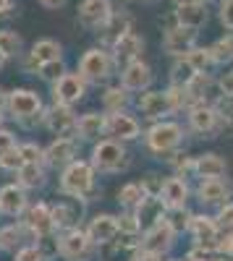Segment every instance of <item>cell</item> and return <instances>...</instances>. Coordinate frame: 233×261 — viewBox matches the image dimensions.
Returning <instances> with one entry per match:
<instances>
[{"label": "cell", "instance_id": "9a60e30c", "mask_svg": "<svg viewBox=\"0 0 233 261\" xmlns=\"http://www.w3.org/2000/svg\"><path fill=\"white\" fill-rule=\"evenodd\" d=\"M113 16V3L110 0H81L76 8L79 24L87 32H97L108 24V18Z\"/></svg>", "mask_w": 233, "mask_h": 261}, {"label": "cell", "instance_id": "2e32d148", "mask_svg": "<svg viewBox=\"0 0 233 261\" xmlns=\"http://www.w3.org/2000/svg\"><path fill=\"white\" fill-rule=\"evenodd\" d=\"M79 139L76 136H60L53 139L45 146V165L53 170H63L66 165H71L74 160H79Z\"/></svg>", "mask_w": 233, "mask_h": 261}, {"label": "cell", "instance_id": "7c38bea8", "mask_svg": "<svg viewBox=\"0 0 233 261\" xmlns=\"http://www.w3.org/2000/svg\"><path fill=\"white\" fill-rule=\"evenodd\" d=\"M87 81H84L81 76H79V71L76 73H71V71H66L55 84H50V89H53V102H60V105H79L84 97H87Z\"/></svg>", "mask_w": 233, "mask_h": 261}, {"label": "cell", "instance_id": "003e7915", "mask_svg": "<svg viewBox=\"0 0 233 261\" xmlns=\"http://www.w3.org/2000/svg\"><path fill=\"white\" fill-rule=\"evenodd\" d=\"M168 261H183V258H168Z\"/></svg>", "mask_w": 233, "mask_h": 261}, {"label": "cell", "instance_id": "f6af8a7d", "mask_svg": "<svg viewBox=\"0 0 233 261\" xmlns=\"http://www.w3.org/2000/svg\"><path fill=\"white\" fill-rule=\"evenodd\" d=\"M18 151L24 162H45V146H39L37 141H21Z\"/></svg>", "mask_w": 233, "mask_h": 261}, {"label": "cell", "instance_id": "44dd1931", "mask_svg": "<svg viewBox=\"0 0 233 261\" xmlns=\"http://www.w3.org/2000/svg\"><path fill=\"white\" fill-rule=\"evenodd\" d=\"M27 209H29L27 188H21L18 183H6V186H0V214H3V217H11V220H21Z\"/></svg>", "mask_w": 233, "mask_h": 261}, {"label": "cell", "instance_id": "e7e4bbea", "mask_svg": "<svg viewBox=\"0 0 233 261\" xmlns=\"http://www.w3.org/2000/svg\"><path fill=\"white\" fill-rule=\"evenodd\" d=\"M134 3H155V0H134Z\"/></svg>", "mask_w": 233, "mask_h": 261}, {"label": "cell", "instance_id": "9f6ffc18", "mask_svg": "<svg viewBox=\"0 0 233 261\" xmlns=\"http://www.w3.org/2000/svg\"><path fill=\"white\" fill-rule=\"evenodd\" d=\"M37 3L45 8V11H58V8H63L68 3V0H37Z\"/></svg>", "mask_w": 233, "mask_h": 261}, {"label": "cell", "instance_id": "74e56055", "mask_svg": "<svg viewBox=\"0 0 233 261\" xmlns=\"http://www.w3.org/2000/svg\"><path fill=\"white\" fill-rule=\"evenodd\" d=\"M0 50H3L6 55H8V60L11 58H21L24 53V39H21V34H16L13 29H0Z\"/></svg>", "mask_w": 233, "mask_h": 261}, {"label": "cell", "instance_id": "d6a6232c", "mask_svg": "<svg viewBox=\"0 0 233 261\" xmlns=\"http://www.w3.org/2000/svg\"><path fill=\"white\" fill-rule=\"evenodd\" d=\"M37 65H42V63H50V60H60L63 58V45L58 39H37L34 45H32V50L27 53Z\"/></svg>", "mask_w": 233, "mask_h": 261}, {"label": "cell", "instance_id": "cb8c5ba5", "mask_svg": "<svg viewBox=\"0 0 233 261\" xmlns=\"http://www.w3.org/2000/svg\"><path fill=\"white\" fill-rule=\"evenodd\" d=\"M189 196H192V186L183 175H171L165 178L162 191H160V201L165 209H176V206H186L189 204Z\"/></svg>", "mask_w": 233, "mask_h": 261}, {"label": "cell", "instance_id": "e0dca14e", "mask_svg": "<svg viewBox=\"0 0 233 261\" xmlns=\"http://www.w3.org/2000/svg\"><path fill=\"white\" fill-rule=\"evenodd\" d=\"M220 232L223 230H220V225L213 214H194L192 222H189V235H192L194 246H202L213 253H215V243H218Z\"/></svg>", "mask_w": 233, "mask_h": 261}, {"label": "cell", "instance_id": "f546056e", "mask_svg": "<svg viewBox=\"0 0 233 261\" xmlns=\"http://www.w3.org/2000/svg\"><path fill=\"white\" fill-rule=\"evenodd\" d=\"M173 18L176 24L186 27V29H202L209 18V11H207V3H189V6H176L173 11Z\"/></svg>", "mask_w": 233, "mask_h": 261}, {"label": "cell", "instance_id": "6da1fadb", "mask_svg": "<svg viewBox=\"0 0 233 261\" xmlns=\"http://www.w3.org/2000/svg\"><path fill=\"white\" fill-rule=\"evenodd\" d=\"M8 118L24 130H34L45 123V102L34 89L18 86L8 92V105H6Z\"/></svg>", "mask_w": 233, "mask_h": 261}, {"label": "cell", "instance_id": "f35d334b", "mask_svg": "<svg viewBox=\"0 0 233 261\" xmlns=\"http://www.w3.org/2000/svg\"><path fill=\"white\" fill-rule=\"evenodd\" d=\"M144 188H142V183H126L123 188H118V204L123 206V209H136V204L144 199Z\"/></svg>", "mask_w": 233, "mask_h": 261}, {"label": "cell", "instance_id": "4dcf8cb0", "mask_svg": "<svg viewBox=\"0 0 233 261\" xmlns=\"http://www.w3.org/2000/svg\"><path fill=\"white\" fill-rule=\"evenodd\" d=\"M102 248H105V261H118V258L131 261V256L139 251V238H134V235H121V241L115 238L113 243L102 246Z\"/></svg>", "mask_w": 233, "mask_h": 261}, {"label": "cell", "instance_id": "52a82bcc", "mask_svg": "<svg viewBox=\"0 0 233 261\" xmlns=\"http://www.w3.org/2000/svg\"><path fill=\"white\" fill-rule=\"evenodd\" d=\"M136 110L144 120H150V123L165 120L173 113H178L176 102H173V97H171L168 89H147V92H142L139 99H136Z\"/></svg>", "mask_w": 233, "mask_h": 261}, {"label": "cell", "instance_id": "ac0fdd59", "mask_svg": "<svg viewBox=\"0 0 233 261\" xmlns=\"http://www.w3.org/2000/svg\"><path fill=\"white\" fill-rule=\"evenodd\" d=\"M197 29H186L181 24H173L162 34V53L171 58H183L192 47H197Z\"/></svg>", "mask_w": 233, "mask_h": 261}, {"label": "cell", "instance_id": "7402d4cb", "mask_svg": "<svg viewBox=\"0 0 233 261\" xmlns=\"http://www.w3.org/2000/svg\"><path fill=\"white\" fill-rule=\"evenodd\" d=\"M108 136V113H84L79 115V123H76V139L81 144H95L100 139Z\"/></svg>", "mask_w": 233, "mask_h": 261}, {"label": "cell", "instance_id": "f1b7e54d", "mask_svg": "<svg viewBox=\"0 0 233 261\" xmlns=\"http://www.w3.org/2000/svg\"><path fill=\"white\" fill-rule=\"evenodd\" d=\"M228 172V162L225 157L215 154V151H204V154L194 157V178L204 180V178H225Z\"/></svg>", "mask_w": 233, "mask_h": 261}, {"label": "cell", "instance_id": "484cf974", "mask_svg": "<svg viewBox=\"0 0 233 261\" xmlns=\"http://www.w3.org/2000/svg\"><path fill=\"white\" fill-rule=\"evenodd\" d=\"M126 32H131V16L126 13V11H121V13L113 11V16L108 18V24H105L102 29H97L95 34H97V39H100V45L110 50Z\"/></svg>", "mask_w": 233, "mask_h": 261}, {"label": "cell", "instance_id": "ee69618b", "mask_svg": "<svg viewBox=\"0 0 233 261\" xmlns=\"http://www.w3.org/2000/svg\"><path fill=\"white\" fill-rule=\"evenodd\" d=\"M168 165L173 167V175H194V157H186L181 154V151H176V154L168 160Z\"/></svg>", "mask_w": 233, "mask_h": 261}, {"label": "cell", "instance_id": "3957f363", "mask_svg": "<svg viewBox=\"0 0 233 261\" xmlns=\"http://www.w3.org/2000/svg\"><path fill=\"white\" fill-rule=\"evenodd\" d=\"M97 175L100 172L92 167L89 160H74L71 165H66L60 170L58 188H60L63 196H74V199L92 201V196L100 191L97 188Z\"/></svg>", "mask_w": 233, "mask_h": 261}, {"label": "cell", "instance_id": "7dc6e473", "mask_svg": "<svg viewBox=\"0 0 233 261\" xmlns=\"http://www.w3.org/2000/svg\"><path fill=\"white\" fill-rule=\"evenodd\" d=\"M215 220H218L220 230H233V199H228L225 204H220V206H218Z\"/></svg>", "mask_w": 233, "mask_h": 261}, {"label": "cell", "instance_id": "1f68e13d", "mask_svg": "<svg viewBox=\"0 0 233 261\" xmlns=\"http://www.w3.org/2000/svg\"><path fill=\"white\" fill-rule=\"evenodd\" d=\"M131 105V92L126 86H105L102 89V110L105 113H118V110H129Z\"/></svg>", "mask_w": 233, "mask_h": 261}, {"label": "cell", "instance_id": "8fae6325", "mask_svg": "<svg viewBox=\"0 0 233 261\" xmlns=\"http://www.w3.org/2000/svg\"><path fill=\"white\" fill-rule=\"evenodd\" d=\"M76 123H79V115L74 113L71 105H60V102H53L50 107H45V125L55 139L60 136H76Z\"/></svg>", "mask_w": 233, "mask_h": 261}, {"label": "cell", "instance_id": "7a4b0ae2", "mask_svg": "<svg viewBox=\"0 0 233 261\" xmlns=\"http://www.w3.org/2000/svg\"><path fill=\"white\" fill-rule=\"evenodd\" d=\"M186 139V128L178 120H155L150 128L144 130V146L150 149V154H155L157 160H171L176 151H181Z\"/></svg>", "mask_w": 233, "mask_h": 261}, {"label": "cell", "instance_id": "603a6c76", "mask_svg": "<svg viewBox=\"0 0 233 261\" xmlns=\"http://www.w3.org/2000/svg\"><path fill=\"white\" fill-rule=\"evenodd\" d=\"M87 232H89V238L95 241L97 248L113 243L115 238L121 235V230H118V214H108V212L95 214L92 220L87 222Z\"/></svg>", "mask_w": 233, "mask_h": 261}, {"label": "cell", "instance_id": "680465c9", "mask_svg": "<svg viewBox=\"0 0 233 261\" xmlns=\"http://www.w3.org/2000/svg\"><path fill=\"white\" fill-rule=\"evenodd\" d=\"M6 105H8V92L0 89V110H6Z\"/></svg>", "mask_w": 233, "mask_h": 261}, {"label": "cell", "instance_id": "11a10c76", "mask_svg": "<svg viewBox=\"0 0 233 261\" xmlns=\"http://www.w3.org/2000/svg\"><path fill=\"white\" fill-rule=\"evenodd\" d=\"M220 89H223V94H225V97H233V68L220 79Z\"/></svg>", "mask_w": 233, "mask_h": 261}, {"label": "cell", "instance_id": "d590c367", "mask_svg": "<svg viewBox=\"0 0 233 261\" xmlns=\"http://www.w3.org/2000/svg\"><path fill=\"white\" fill-rule=\"evenodd\" d=\"M209 53H213L215 65H228V63H233V32H228L225 37L215 39L213 45H209Z\"/></svg>", "mask_w": 233, "mask_h": 261}, {"label": "cell", "instance_id": "f5cc1de1", "mask_svg": "<svg viewBox=\"0 0 233 261\" xmlns=\"http://www.w3.org/2000/svg\"><path fill=\"white\" fill-rule=\"evenodd\" d=\"M209 256H213V251H207V248H202V246H194L192 251L183 256V261H207Z\"/></svg>", "mask_w": 233, "mask_h": 261}, {"label": "cell", "instance_id": "277c9868", "mask_svg": "<svg viewBox=\"0 0 233 261\" xmlns=\"http://www.w3.org/2000/svg\"><path fill=\"white\" fill-rule=\"evenodd\" d=\"M115 68H118V63L113 58V50L102 47V45L89 47L87 53L79 58V65H76L79 76L87 81L89 86H105L115 76Z\"/></svg>", "mask_w": 233, "mask_h": 261}, {"label": "cell", "instance_id": "bcb514c9", "mask_svg": "<svg viewBox=\"0 0 233 261\" xmlns=\"http://www.w3.org/2000/svg\"><path fill=\"white\" fill-rule=\"evenodd\" d=\"M21 165H24V157H21V151H18V146H13V149H8L3 157H0V172H16Z\"/></svg>", "mask_w": 233, "mask_h": 261}, {"label": "cell", "instance_id": "91938a15", "mask_svg": "<svg viewBox=\"0 0 233 261\" xmlns=\"http://www.w3.org/2000/svg\"><path fill=\"white\" fill-rule=\"evenodd\" d=\"M176 6H189V3H209V0H173Z\"/></svg>", "mask_w": 233, "mask_h": 261}, {"label": "cell", "instance_id": "94428289", "mask_svg": "<svg viewBox=\"0 0 233 261\" xmlns=\"http://www.w3.org/2000/svg\"><path fill=\"white\" fill-rule=\"evenodd\" d=\"M207 261H233V258H228V256H218V253H213Z\"/></svg>", "mask_w": 233, "mask_h": 261}, {"label": "cell", "instance_id": "9c48e42d", "mask_svg": "<svg viewBox=\"0 0 233 261\" xmlns=\"http://www.w3.org/2000/svg\"><path fill=\"white\" fill-rule=\"evenodd\" d=\"M176 238H178V232L168 225V220L162 217V220H157L155 225H150V227L142 230V235H139V248L152 251V253H160V256H168V253L173 251V246H176Z\"/></svg>", "mask_w": 233, "mask_h": 261}, {"label": "cell", "instance_id": "03108f58", "mask_svg": "<svg viewBox=\"0 0 233 261\" xmlns=\"http://www.w3.org/2000/svg\"><path fill=\"white\" fill-rule=\"evenodd\" d=\"M209 3H223V0H209Z\"/></svg>", "mask_w": 233, "mask_h": 261}, {"label": "cell", "instance_id": "5b68a950", "mask_svg": "<svg viewBox=\"0 0 233 261\" xmlns=\"http://www.w3.org/2000/svg\"><path fill=\"white\" fill-rule=\"evenodd\" d=\"M92 167L100 172V175H115V172H123L131 165L129 160V149H126L123 141L105 136L100 141L92 144V154H89Z\"/></svg>", "mask_w": 233, "mask_h": 261}, {"label": "cell", "instance_id": "60d3db41", "mask_svg": "<svg viewBox=\"0 0 233 261\" xmlns=\"http://www.w3.org/2000/svg\"><path fill=\"white\" fill-rule=\"evenodd\" d=\"M118 230H121V235H134V238L142 235L144 227H142V222H139V217H136L134 209H123L118 214Z\"/></svg>", "mask_w": 233, "mask_h": 261}, {"label": "cell", "instance_id": "d4e9b609", "mask_svg": "<svg viewBox=\"0 0 233 261\" xmlns=\"http://www.w3.org/2000/svg\"><path fill=\"white\" fill-rule=\"evenodd\" d=\"M32 241H34V235L29 232L24 220H13L0 227V251H6V253H16L21 246H27Z\"/></svg>", "mask_w": 233, "mask_h": 261}, {"label": "cell", "instance_id": "b9f144b4", "mask_svg": "<svg viewBox=\"0 0 233 261\" xmlns=\"http://www.w3.org/2000/svg\"><path fill=\"white\" fill-rule=\"evenodd\" d=\"M13 261H50L48 251L42 248L39 241H32L27 246H21L16 253H13Z\"/></svg>", "mask_w": 233, "mask_h": 261}, {"label": "cell", "instance_id": "30bf717a", "mask_svg": "<svg viewBox=\"0 0 233 261\" xmlns=\"http://www.w3.org/2000/svg\"><path fill=\"white\" fill-rule=\"evenodd\" d=\"M50 209H53L55 232H60V230L81 227V220H84V214H87V201H84V199H74V196H63L60 201L50 204Z\"/></svg>", "mask_w": 233, "mask_h": 261}, {"label": "cell", "instance_id": "816d5d0a", "mask_svg": "<svg viewBox=\"0 0 233 261\" xmlns=\"http://www.w3.org/2000/svg\"><path fill=\"white\" fill-rule=\"evenodd\" d=\"M13 146H18V139H16L13 130H8V128L3 125V128H0V157H3L8 149H13Z\"/></svg>", "mask_w": 233, "mask_h": 261}, {"label": "cell", "instance_id": "8d00e7d4", "mask_svg": "<svg viewBox=\"0 0 233 261\" xmlns=\"http://www.w3.org/2000/svg\"><path fill=\"white\" fill-rule=\"evenodd\" d=\"M194 76H197V71H194V65L189 63L186 58H176L173 60V65H171V86H186Z\"/></svg>", "mask_w": 233, "mask_h": 261}, {"label": "cell", "instance_id": "6125c7cd", "mask_svg": "<svg viewBox=\"0 0 233 261\" xmlns=\"http://www.w3.org/2000/svg\"><path fill=\"white\" fill-rule=\"evenodd\" d=\"M6 63H8V55H6L3 50H0V71H3V68H6Z\"/></svg>", "mask_w": 233, "mask_h": 261}, {"label": "cell", "instance_id": "681fc988", "mask_svg": "<svg viewBox=\"0 0 233 261\" xmlns=\"http://www.w3.org/2000/svg\"><path fill=\"white\" fill-rule=\"evenodd\" d=\"M215 253L233 258V230H223V232H220L218 243H215Z\"/></svg>", "mask_w": 233, "mask_h": 261}, {"label": "cell", "instance_id": "8992f818", "mask_svg": "<svg viewBox=\"0 0 233 261\" xmlns=\"http://www.w3.org/2000/svg\"><path fill=\"white\" fill-rule=\"evenodd\" d=\"M55 243H58V256L66 261H89L97 251L87 227L60 230V232H55Z\"/></svg>", "mask_w": 233, "mask_h": 261}, {"label": "cell", "instance_id": "7bdbcfd3", "mask_svg": "<svg viewBox=\"0 0 233 261\" xmlns=\"http://www.w3.org/2000/svg\"><path fill=\"white\" fill-rule=\"evenodd\" d=\"M68 68H66V63H63V58L60 60H50V63H42L39 68H37V76L45 81V84H55L63 73H66Z\"/></svg>", "mask_w": 233, "mask_h": 261}, {"label": "cell", "instance_id": "836d02e7", "mask_svg": "<svg viewBox=\"0 0 233 261\" xmlns=\"http://www.w3.org/2000/svg\"><path fill=\"white\" fill-rule=\"evenodd\" d=\"M134 212L139 217L142 227H150V225H155L157 220H162V217H165V206H162V201L157 199V196H144V199L136 204Z\"/></svg>", "mask_w": 233, "mask_h": 261}, {"label": "cell", "instance_id": "4fadbf2b", "mask_svg": "<svg viewBox=\"0 0 233 261\" xmlns=\"http://www.w3.org/2000/svg\"><path fill=\"white\" fill-rule=\"evenodd\" d=\"M118 76H121V86H126L131 94H142V92H147V89H152V84H155L152 65L144 63L142 58L134 60V63H126Z\"/></svg>", "mask_w": 233, "mask_h": 261}, {"label": "cell", "instance_id": "d6986e66", "mask_svg": "<svg viewBox=\"0 0 233 261\" xmlns=\"http://www.w3.org/2000/svg\"><path fill=\"white\" fill-rule=\"evenodd\" d=\"M108 136L118 139L123 144L136 141L142 136V123L136 115H131L129 110H118V113H108Z\"/></svg>", "mask_w": 233, "mask_h": 261}, {"label": "cell", "instance_id": "ba28073f", "mask_svg": "<svg viewBox=\"0 0 233 261\" xmlns=\"http://www.w3.org/2000/svg\"><path fill=\"white\" fill-rule=\"evenodd\" d=\"M186 123H189V130L202 139H215L220 134V113L213 102L192 105L186 110Z\"/></svg>", "mask_w": 233, "mask_h": 261}, {"label": "cell", "instance_id": "6f0895ef", "mask_svg": "<svg viewBox=\"0 0 233 261\" xmlns=\"http://www.w3.org/2000/svg\"><path fill=\"white\" fill-rule=\"evenodd\" d=\"M13 6H16V0H0V18L8 16L13 11Z\"/></svg>", "mask_w": 233, "mask_h": 261}, {"label": "cell", "instance_id": "c3c4849f", "mask_svg": "<svg viewBox=\"0 0 233 261\" xmlns=\"http://www.w3.org/2000/svg\"><path fill=\"white\" fill-rule=\"evenodd\" d=\"M162 183H165V180L157 175V172H147V175L142 178V188H144V193H147V196H157V199H160Z\"/></svg>", "mask_w": 233, "mask_h": 261}, {"label": "cell", "instance_id": "4316f807", "mask_svg": "<svg viewBox=\"0 0 233 261\" xmlns=\"http://www.w3.org/2000/svg\"><path fill=\"white\" fill-rule=\"evenodd\" d=\"M110 50H113V58H115L118 68H121V65L134 63V60H139V58H142V53H144V39L131 29V32H126V34L115 42V45H113Z\"/></svg>", "mask_w": 233, "mask_h": 261}, {"label": "cell", "instance_id": "ffe728a7", "mask_svg": "<svg viewBox=\"0 0 233 261\" xmlns=\"http://www.w3.org/2000/svg\"><path fill=\"white\" fill-rule=\"evenodd\" d=\"M194 196H197V201L202 206H215L218 209L220 204H225L233 196V186L223 178H204V180L197 183Z\"/></svg>", "mask_w": 233, "mask_h": 261}, {"label": "cell", "instance_id": "ab89813d", "mask_svg": "<svg viewBox=\"0 0 233 261\" xmlns=\"http://www.w3.org/2000/svg\"><path fill=\"white\" fill-rule=\"evenodd\" d=\"M192 212H189V206H176V209H165V220L168 225H171L178 235L181 232H189V222H192Z\"/></svg>", "mask_w": 233, "mask_h": 261}, {"label": "cell", "instance_id": "be15d7a7", "mask_svg": "<svg viewBox=\"0 0 233 261\" xmlns=\"http://www.w3.org/2000/svg\"><path fill=\"white\" fill-rule=\"evenodd\" d=\"M6 118H8V113H6V110H0V128L6 125Z\"/></svg>", "mask_w": 233, "mask_h": 261}, {"label": "cell", "instance_id": "db71d44e", "mask_svg": "<svg viewBox=\"0 0 233 261\" xmlns=\"http://www.w3.org/2000/svg\"><path fill=\"white\" fill-rule=\"evenodd\" d=\"M131 261H162V256H160V253H152V251L139 248V251L131 256Z\"/></svg>", "mask_w": 233, "mask_h": 261}, {"label": "cell", "instance_id": "83f0119b", "mask_svg": "<svg viewBox=\"0 0 233 261\" xmlns=\"http://www.w3.org/2000/svg\"><path fill=\"white\" fill-rule=\"evenodd\" d=\"M16 183L27 191H39L48 186V165L45 162H24L16 172Z\"/></svg>", "mask_w": 233, "mask_h": 261}, {"label": "cell", "instance_id": "e575fe53", "mask_svg": "<svg viewBox=\"0 0 233 261\" xmlns=\"http://www.w3.org/2000/svg\"><path fill=\"white\" fill-rule=\"evenodd\" d=\"M183 58L194 65V71H197V73H209V71L215 68V60H213V53H209V47L197 45V47L189 50Z\"/></svg>", "mask_w": 233, "mask_h": 261}, {"label": "cell", "instance_id": "f907efd6", "mask_svg": "<svg viewBox=\"0 0 233 261\" xmlns=\"http://www.w3.org/2000/svg\"><path fill=\"white\" fill-rule=\"evenodd\" d=\"M218 18H220V24L233 32V0H223V3H218Z\"/></svg>", "mask_w": 233, "mask_h": 261}, {"label": "cell", "instance_id": "5bb4252c", "mask_svg": "<svg viewBox=\"0 0 233 261\" xmlns=\"http://www.w3.org/2000/svg\"><path fill=\"white\" fill-rule=\"evenodd\" d=\"M24 225L29 227V232L34 235V241H45V238L55 235V225H53V209L48 201H37L29 204V209L24 212Z\"/></svg>", "mask_w": 233, "mask_h": 261}]
</instances>
